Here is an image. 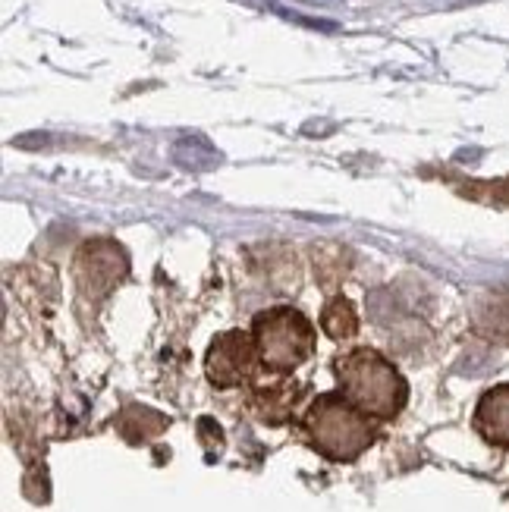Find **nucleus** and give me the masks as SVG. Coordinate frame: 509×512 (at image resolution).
Wrapping results in <instances>:
<instances>
[{"mask_svg": "<svg viewBox=\"0 0 509 512\" xmlns=\"http://www.w3.org/2000/svg\"><path fill=\"white\" fill-rule=\"evenodd\" d=\"M258 359L271 371H293L315 352V327L296 308L261 311L252 324Z\"/></svg>", "mask_w": 509, "mask_h": 512, "instance_id": "7ed1b4c3", "label": "nucleus"}, {"mask_svg": "<svg viewBox=\"0 0 509 512\" xmlns=\"http://www.w3.org/2000/svg\"><path fill=\"white\" fill-rule=\"evenodd\" d=\"M475 428L484 440L509 447V384H500L481 396L475 409Z\"/></svg>", "mask_w": 509, "mask_h": 512, "instance_id": "39448f33", "label": "nucleus"}, {"mask_svg": "<svg viewBox=\"0 0 509 512\" xmlns=\"http://www.w3.org/2000/svg\"><path fill=\"white\" fill-rule=\"evenodd\" d=\"M343 396L352 406L374 418H393L406 406V381L381 352L352 349L334 362Z\"/></svg>", "mask_w": 509, "mask_h": 512, "instance_id": "f257e3e1", "label": "nucleus"}, {"mask_svg": "<svg viewBox=\"0 0 509 512\" xmlns=\"http://www.w3.org/2000/svg\"><path fill=\"white\" fill-rule=\"evenodd\" d=\"M305 428L315 447L330 459H356L374 440L368 421L356 412V406H352L349 399H340V396H321L318 403L308 409Z\"/></svg>", "mask_w": 509, "mask_h": 512, "instance_id": "f03ea898", "label": "nucleus"}, {"mask_svg": "<svg viewBox=\"0 0 509 512\" xmlns=\"http://www.w3.org/2000/svg\"><path fill=\"white\" fill-rule=\"evenodd\" d=\"M255 359H258L255 337H249V333H242V330H227L211 343L205 368H208L211 384L236 387L252 377Z\"/></svg>", "mask_w": 509, "mask_h": 512, "instance_id": "20e7f679", "label": "nucleus"}, {"mask_svg": "<svg viewBox=\"0 0 509 512\" xmlns=\"http://www.w3.org/2000/svg\"><path fill=\"white\" fill-rule=\"evenodd\" d=\"M478 189L491 192V195H488L491 202H506V205H509V180H503V183H484V186H478Z\"/></svg>", "mask_w": 509, "mask_h": 512, "instance_id": "0eeeda50", "label": "nucleus"}, {"mask_svg": "<svg viewBox=\"0 0 509 512\" xmlns=\"http://www.w3.org/2000/svg\"><path fill=\"white\" fill-rule=\"evenodd\" d=\"M321 327H324L334 340H349L352 333L359 330L356 308H352L349 299L334 296V299H330V302L324 305V311H321Z\"/></svg>", "mask_w": 509, "mask_h": 512, "instance_id": "423d86ee", "label": "nucleus"}]
</instances>
